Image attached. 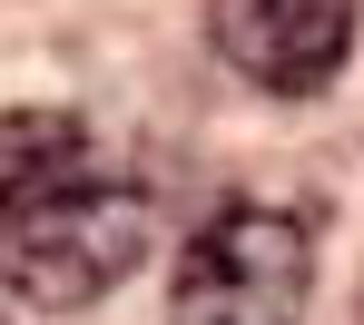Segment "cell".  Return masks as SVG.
<instances>
[{"instance_id":"cell-1","label":"cell","mask_w":364,"mask_h":325,"mask_svg":"<svg viewBox=\"0 0 364 325\" xmlns=\"http://www.w3.org/2000/svg\"><path fill=\"white\" fill-rule=\"evenodd\" d=\"M148 257V188L99 158L69 109L0 119V286L30 306H99Z\"/></svg>"},{"instance_id":"cell-2","label":"cell","mask_w":364,"mask_h":325,"mask_svg":"<svg viewBox=\"0 0 364 325\" xmlns=\"http://www.w3.org/2000/svg\"><path fill=\"white\" fill-rule=\"evenodd\" d=\"M315 247L286 207H227L187 237L168 325H305Z\"/></svg>"},{"instance_id":"cell-3","label":"cell","mask_w":364,"mask_h":325,"mask_svg":"<svg viewBox=\"0 0 364 325\" xmlns=\"http://www.w3.org/2000/svg\"><path fill=\"white\" fill-rule=\"evenodd\" d=\"M207 40L237 79L276 99H315L355 60V0H207Z\"/></svg>"}]
</instances>
